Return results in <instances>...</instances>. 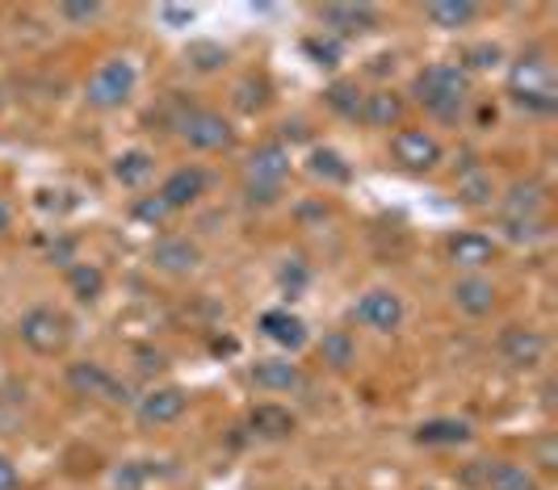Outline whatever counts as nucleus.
I'll list each match as a JSON object with an SVG mask.
<instances>
[{"instance_id": "obj_1", "label": "nucleus", "mask_w": 558, "mask_h": 490, "mask_svg": "<svg viewBox=\"0 0 558 490\" xmlns=\"http://www.w3.org/2000/svg\"><path fill=\"white\" fill-rule=\"evenodd\" d=\"M412 93L424 106V113H433L437 122L453 126L466 113V101H471V76L458 63H428L424 72H416Z\"/></svg>"}, {"instance_id": "obj_2", "label": "nucleus", "mask_w": 558, "mask_h": 490, "mask_svg": "<svg viewBox=\"0 0 558 490\" xmlns=\"http://www.w3.org/2000/svg\"><path fill=\"white\" fill-rule=\"evenodd\" d=\"M508 93L525 113H555V72L546 63V54H521L508 72Z\"/></svg>"}, {"instance_id": "obj_3", "label": "nucleus", "mask_w": 558, "mask_h": 490, "mask_svg": "<svg viewBox=\"0 0 558 490\" xmlns=\"http://www.w3.org/2000/svg\"><path fill=\"white\" fill-rule=\"evenodd\" d=\"M17 335L29 353L38 356H59L72 340V323L68 315L56 310V306H29L26 315L17 319Z\"/></svg>"}, {"instance_id": "obj_4", "label": "nucleus", "mask_w": 558, "mask_h": 490, "mask_svg": "<svg viewBox=\"0 0 558 490\" xmlns=\"http://www.w3.org/2000/svg\"><path fill=\"white\" fill-rule=\"evenodd\" d=\"M135 84H140V72H135L131 59H106V63L88 76V84H84V101L93 109H118L131 101Z\"/></svg>"}, {"instance_id": "obj_5", "label": "nucleus", "mask_w": 558, "mask_h": 490, "mask_svg": "<svg viewBox=\"0 0 558 490\" xmlns=\"http://www.w3.org/2000/svg\"><path fill=\"white\" fill-rule=\"evenodd\" d=\"M177 135L185 138L194 151H227L235 143L231 122L215 109H185L181 122H177Z\"/></svg>"}, {"instance_id": "obj_6", "label": "nucleus", "mask_w": 558, "mask_h": 490, "mask_svg": "<svg viewBox=\"0 0 558 490\" xmlns=\"http://www.w3.org/2000/svg\"><path fill=\"white\" fill-rule=\"evenodd\" d=\"M353 319L378 335H391L403 323V298L395 290H365L362 298L353 302Z\"/></svg>"}, {"instance_id": "obj_7", "label": "nucleus", "mask_w": 558, "mask_h": 490, "mask_svg": "<svg viewBox=\"0 0 558 490\" xmlns=\"http://www.w3.org/2000/svg\"><path fill=\"white\" fill-rule=\"evenodd\" d=\"M391 156L408 172H433L441 163V143L428 135V131H420V126H403L391 138Z\"/></svg>"}, {"instance_id": "obj_8", "label": "nucleus", "mask_w": 558, "mask_h": 490, "mask_svg": "<svg viewBox=\"0 0 558 490\" xmlns=\"http://www.w3.org/2000/svg\"><path fill=\"white\" fill-rule=\"evenodd\" d=\"M185 407H190V394L181 385H160V390H147L135 403V415L143 428H165V424H177Z\"/></svg>"}, {"instance_id": "obj_9", "label": "nucleus", "mask_w": 558, "mask_h": 490, "mask_svg": "<svg viewBox=\"0 0 558 490\" xmlns=\"http://www.w3.org/2000/svg\"><path fill=\"white\" fill-rule=\"evenodd\" d=\"M446 256H449V265H453V269L478 272L496 260V240H492V235H483V231H458V235H449Z\"/></svg>"}, {"instance_id": "obj_10", "label": "nucleus", "mask_w": 558, "mask_h": 490, "mask_svg": "<svg viewBox=\"0 0 558 490\" xmlns=\"http://www.w3.org/2000/svg\"><path fill=\"white\" fill-rule=\"evenodd\" d=\"M500 356L512 369H537L546 360V335L533 327H508L500 335Z\"/></svg>"}, {"instance_id": "obj_11", "label": "nucleus", "mask_w": 558, "mask_h": 490, "mask_svg": "<svg viewBox=\"0 0 558 490\" xmlns=\"http://www.w3.org/2000/svg\"><path fill=\"white\" fill-rule=\"evenodd\" d=\"M319 22L340 42V38H357L378 26V9L374 4H328V9H319Z\"/></svg>"}, {"instance_id": "obj_12", "label": "nucleus", "mask_w": 558, "mask_h": 490, "mask_svg": "<svg viewBox=\"0 0 558 490\" xmlns=\"http://www.w3.org/2000/svg\"><path fill=\"white\" fill-rule=\"evenodd\" d=\"M286 176H290V151H286V143H260L248 156V181L244 185L281 189Z\"/></svg>"}, {"instance_id": "obj_13", "label": "nucleus", "mask_w": 558, "mask_h": 490, "mask_svg": "<svg viewBox=\"0 0 558 490\" xmlns=\"http://www.w3.org/2000/svg\"><path fill=\"white\" fill-rule=\"evenodd\" d=\"M68 385H72L81 399H110V394H122V403H131V399H126V385H118L110 369L97 365V360H76V365H68Z\"/></svg>"}, {"instance_id": "obj_14", "label": "nucleus", "mask_w": 558, "mask_h": 490, "mask_svg": "<svg viewBox=\"0 0 558 490\" xmlns=\"http://www.w3.org/2000/svg\"><path fill=\"white\" fill-rule=\"evenodd\" d=\"M206 185H210V176H206L202 168H194V163H190V168L168 172V181L160 185V193H156V197L165 201L168 215H172V210H190L197 197L206 193Z\"/></svg>"}, {"instance_id": "obj_15", "label": "nucleus", "mask_w": 558, "mask_h": 490, "mask_svg": "<svg viewBox=\"0 0 558 490\" xmlns=\"http://www.w3.org/2000/svg\"><path fill=\"white\" fill-rule=\"evenodd\" d=\"M449 298H453V306H458L462 315L483 319V315H492V310H496V285H492L483 272H466V277H458V281H453Z\"/></svg>"}, {"instance_id": "obj_16", "label": "nucleus", "mask_w": 558, "mask_h": 490, "mask_svg": "<svg viewBox=\"0 0 558 490\" xmlns=\"http://www.w3.org/2000/svg\"><path fill=\"white\" fill-rule=\"evenodd\" d=\"M248 378H252V385H256V390H265V394H290V390H299V385H303V373H299V365H290L286 356L256 360Z\"/></svg>"}, {"instance_id": "obj_17", "label": "nucleus", "mask_w": 558, "mask_h": 490, "mask_svg": "<svg viewBox=\"0 0 558 490\" xmlns=\"http://www.w3.org/2000/svg\"><path fill=\"white\" fill-rule=\"evenodd\" d=\"M478 487L483 490H542L530 465L517 462H478Z\"/></svg>"}, {"instance_id": "obj_18", "label": "nucleus", "mask_w": 558, "mask_h": 490, "mask_svg": "<svg viewBox=\"0 0 558 490\" xmlns=\"http://www.w3.org/2000/svg\"><path fill=\"white\" fill-rule=\"evenodd\" d=\"M151 265L160 272H190L202 265V252L185 235H165V240L151 244Z\"/></svg>"}, {"instance_id": "obj_19", "label": "nucleus", "mask_w": 558, "mask_h": 490, "mask_svg": "<svg viewBox=\"0 0 558 490\" xmlns=\"http://www.w3.org/2000/svg\"><path fill=\"white\" fill-rule=\"evenodd\" d=\"M248 428L260 440H290L294 428H299V419H294V411L281 407V403H260V407L248 411Z\"/></svg>"}, {"instance_id": "obj_20", "label": "nucleus", "mask_w": 558, "mask_h": 490, "mask_svg": "<svg viewBox=\"0 0 558 490\" xmlns=\"http://www.w3.org/2000/svg\"><path fill=\"white\" fill-rule=\"evenodd\" d=\"M260 331H265L278 348H286V353H299V348L307 344V323H303L299 315H290V310H265V315H260Z\"/></svg>"}, {"instance_id": "obj_21", "label": "nucleus", "mask_w": 558, "mask_h": 490, "mask_svg": "<svg viewBox=\"0 0 558 490\" xmlns=\"http://www.w3.org/2000/svg\"><path fill=\"white\" fill-rule=\"evenodd\" d=\"M357 118H362L365 126H378V131H387V126H395V122L403 118V101H399V93H391V88L362 93V109H357Z\"/></svg>"}, {"instance_id": "obj_22", "label": "nucleus", "mask_w": 558, "mask_h": 490, "mask_svg": "<svg viewBox=\"0 0 558 490\" xmlns=\"http://www.w3.org/2000/svg\"><path fill=\"white\" fill-rule=\"evenodd\" d=\"M466 440H471L466 419H428L416 428V444H428V449H453V444H466Z\"/></svg>"}, {"instance_id": "obj_23", "label": "nucleus", "mask_w": 558, "mask_h": 490, "mask_svg": "<svg viewBox=\"0 0 558 490\" xmlns=\"http://www.w3.org/2000/svg\"><path fill=\"white\" fill-rule=\"evenodd\" d=\"M542 206H546V189H542V185L530 176V181H517V185L508 189L500 215H508V218H542Z\"/></svg>"}, {"instance_id": "obj_24", "label": "nucleus", "mask_w": 558, "mask_h": 490, "mask_svg": "<svg viewBox=\"0 0 558 490\" xmlns=\"http://www.w3.org/2000/svg\"><path fill=\"white\" fill-rule=\"evenodd\" d=\"M151 172H156L151 151H122V156L113 160V181H118L122 189H140V185H147Z\"/></svg>"}, {"instance_id": "obj_25", "label": "nucleus", "mask_w": 558, "mask_h": 490, "mask_svg": "<svg viewBox=\"0 0 558 490\" xmlns=\"http://www.w3.org/2000/svg\"><path fill=\"white\" fill-rule=\"evenodd\" d=\"M424 13L437 29H466L478 17V4H471V0H437Z\"/></svg>"}, {"instance_id": "obj_26", "label": "nucleus", "mask_w": 558, "mask_h": 490, "mask_svg": "<svg viewBox=\"0 0 558 490\" xmlns=\"http://www.w3.org/2000/svg\"><path fill=\"white\" fill-rule=\"evenodd\" d=\"M319 360L336 369V373H344L353 360H357V340L349 335V331H324V340H319Z\"/></svg>"}, {"instance_id": "obj_27", "label": "nucleus", "mask_w": 558, "mask_h": 490, "mask_svg": "<svg viewBox=\"0 0 558 490\" xmlns=\"http://www.w3.org/2000/svg\"><path fill=\"white\" fill-rule=\"evenodd\" d=\"M307 168H311V176H319V181H328V185H349V181H353V168H349L344 156L332 151V147H315L307 156Z\"/></svg>"}, {"instance_id": "obj_28", "label": "nucleus", "mask_w": 558, "mask_h": 490, "mask_svg": "<svg viewBox=\"0 0 558 490\" xmlns=\"http://www.w3.org/2000/svg\"><path fill=\"white\" fill-rule=\"evenodd\" d=\"M68 290L81 302H97L106 294V272L97 265H84V260H72L68 265Z\"/></svg>"}, {"instance_id": "obj_29", "label": "nucleus", "mask_w": 558, "mask_h": 490, "mask_svg": "<svg viewBox=\"0 0 558 490\" xmlns=\"http://www.w3.org/2000/svg\"><path fill=\"white\" fill-rule=\"evenodd\" d=\"M496 197V181H492V172L487 168H478L471 163L462 176H458V201H466V206H487Z\"/></svg>"}, {"instance_id": "obj_30", "label": "nucleus", "mask_w": 558, "mask_h": 490, "mask_svg": "<svg viewBox=\"0 0 558 490\" xmlns=\"http://www.w3.org/2000/svg\"><path fill=\"white\" fill-rule=\"evenodd\" d=\"M500 235L517 247H533L537 240H546V218H508L500 215Z\"/></svg>"}, {"instance_id": "obj_31", "label": "nucleus", "mask_w": 558, "mask_h": 490, "mask_svg": "<svg viewBox=\"0 0 558 490\" xmlns=\"http://www.w3.org/2000/svg\"><path fill=\"white\" fill-rule=\"evenodd\" d=\"M324 101H328V109L340 113V118H357V109H362V88H357V84L336 81V84H328Z\"/></svg>"}, {"instance_id": "obj_32", "label": "nucleus", "mask_w": 558, "mask_h": 490, "mask_svg": "<svg viewBox=\"0 0 558 490\" xmlns=\"http://www.w3.org/2000/svg\"><path fill=\"white\" fill-rule=\"evenodd\" d=\"M500 63H504V51L496 42H478V47L466 51V59H462L458 68H462V72H487V68H500Z\"/></svg>"}, {"instance_id": "obj_33", "label": "nucleus", "mask_w": 558, "mask_h": 490, "mask_svg": "<svg viewBox=\"0 0 558 490\" xmlns=\"http://www.w3.org/2000/svg\"><path fill=\"white\" fill-rule=\"evenodd\" d=\"M185 59L194 63L197 72H215V68H223L227 63V51L219 47V42H190Z\"/></svg>"}, {"instance_id": "obj_34", "label": "nucleus", "mask_w": 558, "mask_h": 490, "mask_svg": "<svg viewBox=\"0 0 558 490\" xmlns=\"http://www.w3.org/2000/svg\"><path fill=\"white\" fill-rule=\"evenodd\" d=\"M151 462H126L118 474H113V487L118 490H143L147 482H151V469H147Z\"/></svg>"}, {"instance_id": "obj_35", "label": "nucleus", "mask_w": 558, "mask_h": 490, "mask_svg": "<svg viewBox=\"0 0 558 490\" xmlns=\"http://www.w3.org/2000/svg\"><path fill=\"white\" fill-rule=\"evenodd\" d=\"M303 51H307L319 68H336V63H340V42H336L332 34H328V38H307Z\"/></svg>"}, {"instance_id": "obj_36", "label": "nucleus", "mask_w": 558, "mask_h": 490, "mask_svg": "<svg viewBox=\"0 0 558 490\" xmlns=\"http://www.w3.org/2000/svg\"><path fill=\"white\" fill-rule=\"evenodd\" d=\"M131 215L156 226V222H165V218H168V206L160 201V197H143V201H135V206H131Z\"/></svg>"}, {"instance_id": "obj_37", "label": "nucleus", "mask_w": 558, "mask_h": 490, "mask_svg": "<svg viewBox=\"0 0 558 490\" xmlns=\"http://www.w3.org/2000/svg\"><path fill=\"white\" fill-rule=\"evenodd\" d=\"M235 106L240 109H260L265 106V84H256V81H244L240 88H235Z\"/></svg>"}, {"instance_id": "obj_38", "label": "nucleus", "mask_w": 558, "mask_h": 490, "mask_svg": "<svg viewBox=\"0 0 558 490\" xmlns=\"http://www.w3.org/2000/svg\"><path fill=\"white\" fill-rule=\"evenodd\" d=\"M197 13L194 9H190V4H165V9H160V22H165V26H190V22H194Z\"/></svg>"}, {"instance_id": "obj_39", "label": "nucleus", "mask_w": 558, "mask_h": 490, "mask_svg": "<svg viewBox=\"0 0 558 490\" xmlns=\"http://www.w3.org/2000/svg\"><path fill=\"white\" fill-rule=\"evenodd\" d=\"M68 22H93V17H101V4H63L59 9Z\"/></svg>"}, {"instance_id": "obj_40", "label": "nucleus", "mask_w": 558, "mask_h": 490, "mask_svg": "<svg viewBox=\"0 0 558 490\" xmlns=\"http://www.w3.org/2000/svg\"><path fill=\"white\" fill-rule=\"evenodd\" d=\"M0 490H22V474L4 453H0Z\"/></svg>"}, {"instance_id": "obj_41", "label": "nucleus", "mask_w": 558, "mask_h": 490, "mask_svg": "<svg viewBox=\"0 0 558 490\" xmlns=\"http://www.w3.org/2000/svg\"><path fill=\"white\" fill-rule=\"evenodd\" d=\"M537 465H542V469H555V465H558V457H555V436H546V440L537 444Z\"/></svg>"}, {"instance_id": "obj_42", "label": "nucleus", "mask_w": 558, "mask_h": 490, "mask_svg": "<svg viewBox=\"0 0 558 490\" xmlns=\"http://www.w3.org/2000/svg\"><path fill=\"white\" fill-rule=\"evenodd\" d=\"M9 222H13V215H9V206L0 201V231H9Z\"/></svg>"}]
</instances>
